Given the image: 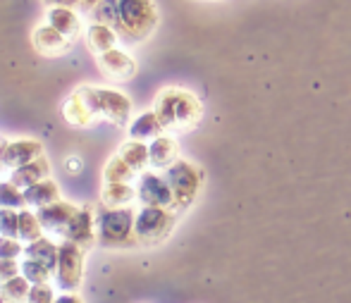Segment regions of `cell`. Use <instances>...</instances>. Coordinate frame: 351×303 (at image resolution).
I'll use <instances>...</instances> for the list:
<instances>
[{"instance_id":"6da1fadb","label":"cell","mask_w":351,"mask_h":303,"mask_svg":"<svg viewBox=\"0 0 351 303\" xmlns=\"http://www.w3.org/2000/svg\"><path fill=\"white\" fill-rule=\"evenodd\" d=\"M96 22L108 24L122 43H143L158 27V8L153 0H101L93 8Z\"/></svg>"},{"instance_id":"7a4b0ae2","label":"cell","mask_w":351,"mask_h":303,"mask_svg":"<svg viewBox=\"0 0 351 303\" xmlns=\"http://www.w3.org/2000/svg\"><path fill=\"white\" fill-rule=\"evenodd\" d=\"M156 110L158 120L162 122L165 132H186V129L196 127L204 117V103L186 88H162L156 98Z\"/></svg>"},{"instance_id":"3957f363","label":"cell","mask_w":351,"mask_h":303,"mask_svg":"<svg viewBox=\"0 0 351 303\" xmlns=\"http://www.w3.org/2000/svg\"><path fill=\"white\" fill-rule=\"evenodd\" d=\"M136 213L132 208H98L96 210V243L103 248L139 246L134 234Z\"/></svg>"},{"instance_id":"277c9868","label":"cell","mask_w":351,"mask_h":303,"mask_svg":"<svg viewBox=\"0 0 351 303\" xmlns=\"http://www.w3.org/2000/svg\"><path fill=\"white\" fill-rule=\"evenodd\" d=\"M74 96L93 112V117H106L112 124H127L132 115V101L125 93L115 88H96V86H79Z\"/></svg>"},{"instance_id":"5b68a950","label":"cell","mask_w":351,"mask_h":303,"mask_svg":"<svg viewBox=\"0 0 351 303\" xmlns=\"http://www.w3.org/2000/svg\"><path fill=\"white\" fill-rule=\"evenodd\" d=\"M165 180L170 184L172 193H175V210H186L191 203L199 198L201 189H204V182H206V175L199 165L189 160H177L175 165H170L165 172Z\"/></svg>"},{"instance_id":"8992f818","label":"cell","mask_w":351,"mask_h":303,"mask_svg":"<svg viewBox=\"0 0 351 303\" xmlns=\"http://www.w3.org/2000/svg\"><path fill=\"white\" fill-rule=\"evenodd\" d=\"M177 225V210L156 206H141L136 210L134 234L139 246H158L172 234Z\"/></svg>"},{"instance_id":"52a82bcc","label":"cell","mask_w":351,"mask_h":303,"mask_svg":"<svg viewBox=\"0 0 351 303\" xmlns=\"http://www.w3.org/2000/svg\"><path fill=\"white\" fill-rule=\"evenodd\" d=\"M56 287L62 294H77L79 284L84 280V248L72 241H60L58 251V267H56Z\"/></svg>"},{"instance_id":"ba28073f","label":"cell","mask_w":351,"mask_h":303,"mask_svg":"<svg viewBox=\"0 0 351 303\" xmlns=\"http://www.w3.org/2000/svg\"><path fill=\"white\" fill-rule=\"evenodd\" d=\"M136 201H141V206H156V208H170V210H175V193H172L165 175H158V172L146 170L139 175V182H136Z\"/></svg>"},{"instance_id":"9c48e42d","label":"cell","mask_w":351,"mask_h":303,"mask_svg":"<svg viewBox=\"0 0 351 303\" xmlns=\"http://www.w3.org/2000/svg\"><path fill=\"white\" fill-rule=\"evenodd\" d=\"M62 241H72L79 248H91L96 243V208L91 206H82L77 210V215L72 217L70 227L65 232V239Z\"/></svg>"},{"instance_id":"30bf717a","label":"cell","mask_w":351,"mask_h":303,"mask_svg":"<svg viewBox=\"0 0 351 303\" xmlns=\"http://www.w3.org/2000/svg\"><path fill=\"white\" fill-rule=\"evenodd\" d=\"M77 210L79 208L72 206V203L56 201V203H51V206L36 210V215H38V220H41L46 234L62 237V239H65V232H67V227H70L72 217L77 215Z\"/></svg>"},{"instance_id":"8fae6325","label":"cell","mask_w":351,"mask_h":303,"mask_svg":"<svg viewBox=\"0 0 351 303\" xmlns=\"http://www.w3.org/2000/svg\"><path fill=\"white\" fill-rule=\"evenodd\" d=\"M43 156V143L36 138H19V141H8L3 148V165L5 170H17L22 165L38 160Z\"/></svg>"},{"instance_id":"7c38bea8","label":"cell","mask_w":351,"mask_h":303,"mask_svg":"<svg viewBox=\"0 0 351 303\" xmlns=\"http://www.w3.org/2000/svg\"><path fill=\"white\" fill-rule=\"evenodd\" d=\"M98 67L103 69V74L112 79H132L136 74V62L130 53L112 48V51L98 56Z\"/></svg>"},{"instance_id":"4fadbf2b","label":"cell","mask_w":351,"mask_h":303,"mask_svg":"<svg viewBox=\"0 0 351 303\" xmlns=\"http://www.w3.org/2000/svg\"><path fill=\"white\" fill-rule=\"evenodd\" d=\"M148 156H151V167L156 170H167L170 165H175L180 160V146L172 136L162 134V136L153 138L148 143Z\"/></svg>"},{"instance_id":"5bb4252c","label":"cell","mask_w":351,"mask_h":303,"mask_svg":"<svg viewBox=\"0 0 351 303\" xmlns=\"http://www.w3.org/2000/svg\"><path fill=\"white\" fill-rule=\"evenodd\" d=\"M51 177V165H48L46 158H38V160L29 162V165H22L17 167V170L10 172V182L14 184L17 189H22V191H27L29 186H34V184L43 182Z\"/></svg>"},{"instance_id":"9a60e30c","label":"cell","mask_w":351,"mask_h":303,"mask_svg":"<svg viewBox=\"0 0 351 303\" xmlns=\"http://www.w3.org/2000/svg\"><path fill=\"white\" fill-rule=\"evenodd\" d=\"M46 19L53 29H58L70 41H74L82 34V17H79V12L74 8H51Z\"/></svg>"},{"instance_id":"2e32d148","label":"cell","mask_w":351,"mask_h":303,"mask_svg":"<svg viewBox=\"0 0 351 303\" xmlns=\"http://www.w3.org/2000/svg\"><path fill=\"white\" fill-rule=\"evenodd\" d=\"M34 46L43 53V56H60L72 46V41L67 36H62L58 29H53L51 24H43L34 32Z\"/></svg>"},{"instance_id":"e0dca14e","label":"cell","mask_w":351,"mask_h":303,"mask_svg":"<svg viewBox=\"0 0 351 303\" xmlns=\"http://www.w3.org/2000/svg\"><path fill=\"white\" fill-rule=\"evenodd\" d=\"M58 251H60V243L48 239V237H41V239H36L32 243H24V258L38 260L41 265H46L53 275H56V267H58Z\"/></svg>"},{"instance_id":"ac0fdd59","label":"cell","mask_w":351,"mask_h":303,"mask_svg":"<svg viewBox=\"0 0 351 303\" xmlns=\"http://www.w3.org/2000/svg\"><path fill=\"white\" fill-rule=\"evenodd\" d=\"M162 134H165V127H162V122L158 120L156 110L141 112V115L130 124V138H134V141L151 143L153 138L162 136Z\"/></svg>"},{"instance_id":"d6986e66","label":"cell","mask_w":351,"mask_h":303,"mask_svg":"<svg viewBox=\"0 0 351 303\" xmlns=\"http://www.w3.org/2000/svg\"><path fill=\"white\" fill-rule=\"evenodd\" d=\"M24 198H27V208H32V210H41V208L60 201V189H58V184L48 177V180L29 186L27 191H24Z\"/></svg>"},{"instance_id":"ffe728a7","label":"cell","mask_w":351,"mask_h":303,"mask_svg":"<svg viewBox=\"0 0 351 303\" xmlns=\"http://www.w3.org/2000/svg\"><path fill=\"white\" fill-rule=\"evenodd\" d=\"M117 156H120L122 160H125L127 165H130L132 170L136 172V175L146 172L148 165H151V156H148V143L134 141V138H130V141L122 143L120 151H117Z\"/></svg>"},{"instance_id":"44dd1931","label":"cell","mask_w":351,"mask_h":303,"mask_svg":"<svg viewBox=\"0 0 351 303\" xmlns=\"http://www.w3.org/2000/svg\"><path fill=\"white\" fill-rule=\"evenodd\" d=\"M117 34L112 32L108 24H101V22H93L91 27L86 29V43L88 48H91L93 53H98V56H103V53L112 51V48H117Z\"/></svg>"},{"instance_id":"7402d4cb","label":"cell","mask_w":351,"mask_h":303,"mask_svg":"<svg viewBox=\"0 0 351 303\" xmlns=\"http://www.w3.org/2000/svg\"><path fill=\"white\" fill-rule=\"evenodd\" d=\"M134 201H136V186H132V184H106L103 186V206L132 208Z\"/></svg>"},{"instance_id":"603a6c76","label":"cell","mask_w":351,"mask_h":303,"mask_svg":"<svg viewBox=\"0 0 351 303\" xmlns=\"http://www.w3.org/2000/svg\"><path fill=\"white\" fill-rule=\"evenodd\" d=\"M41 237H46V232H43V225L38 220L36 210H32V208L19 210V241L32 243L41 239Z\"/></svg>"},{"instance_id":"cb8c5ba5","label":"cell","mask_w":351,"mask_h":303,"mask_svg":"<svg viewBox=\"0 0 351 303\" xmlns=\"http://www.w3.org/2000/svg\"><path fill=\"white\" fill-rule=\"evenodd\" d=\"M29 291H32V282L17 275L14 280L0 284V303H27Z\"/></svg>"},{"instance_id":"d4e9b609","label":"cell","mask_w":351,"mask_h":303,"mask_svg":"<svg viewBox=\"0 0 351 303\" xmlns=\"http://www.w3.org/2000/svg\"><path fill=\"white\" fill-rule=\"evenodd\" d=\"M103 177H106V184H132L139 175H136V172L132 170V167L127 165L120 156H115L106 165V175Z\"/></svg>"},{"instance_id":"484cf974","label":"cell","mask_w":351,"mask_h":303,"mask_svg":"<svg viewBox=\"0 0 351 303\" xmlns=\"http://www.w3.org/2000/svg\"><path fill=\"white\" fill-rule=\"evenodd\" d=\"M0 208H10V210H24L27 208L24 191L14 186L10 180L0 182Z\"/></svg>"},{"instance_id":"4316f807","label":"cell","mask_w":351,"mask_h":303,"mask_svg":"<svg viewBox=\"0 0 351 303\" xmlns=\"http://www.w3.org/2000/svg\"><path fill=\"white\" fill-rule=\"evenodd\" d=\"M62 112H65V120L74 124V127H86V124H91L93 120V112L88 110L77 96H72L70 101L65 103V110Z\"/></svg>"},{"instance_id":"83f0119b","label":"cell","mask_w":351,"mask_h":303,"mask_svg":"<svg viewBox=\"0 0 351 303\" xmlns=\"http://www.w3.org/2000/svg\"><path fill=\"white\" fill-rule=\"evenodd\" d=\"M22 277H27L32 284H51L53 272L48 270L46 265H41L38 260L24 258V260H22Z\"/></svg>"},{"instance_id":"f1b7e54d","label":"cell","mask_w":351,"mask_h":303,"mask_svg":"<svg viewBox=\"0 0 351 303\" xmlns=\"http://www.w3.org/2000/svg\"><path fill=\"white\" fill-rule=\"evenodd\" d=\"M0 237L19 239V210L0 208Z\"/></svg>"},{"instance_id":"f546056e","label":"cell","mask_w":351,"mask_h":303,"mask_svg":"<svg viewBox=\"0 0 351 303\" xmlns=\"http://www.w3.org/2000/svg\"><path fill=\"white\" fill-rule=\"evenodd\" d=\"M19 256H24V243L19 239L0 237V258L3 260H17Z\"/></svg>"},{"instance_id":"4dcf8cb0","label":"cell","mask_w":351,"mask_h":303,"mask_svg":"<svg viewBox=\"0 0 351 303\" xmlns=\"http://www.w3.org/2000/svg\"><path fill=\"white\" fill-rule=\"evenodd\" d=\"M56 291L51 284H32L27 303H56Z\"/></svg>"},{"instance_id":"1f68e13d","label":"cell","mask_w":351,"mask_h":303,"mask_svg":"<svg viewBox=\"0 0 351 303\" xmlns=\"http://www.w3.org/2000/svg\"><path fill=\"white\" fill-rule=\"evenodd\" d=\"M17 275H22V263L17 260H3L0 258V284L14 280Z\"/></svg>"},{"instance_id":"d6a6232c","label":"cell","mask_w":351,"mask_h":303,"mask_svg":"<svg viewBox=\"0 0 351 303\" xmlns=\"http://www.w3.org/2000/svg\"><path fill=\"white\" fill-rule=\"evenodd\" d=\"M51 8H79V0H46Z\"/></svg>"},{"instance_id":"836d02e7","label":"cell","mask_w":351,"mask_h":303,"mask_svg":"<svg viewBox=\"0 0 351 303\" xmlns=\"http://www.w3.org/2000/svg\"><path fill=\"white\" fill-rule=\"evenodd\" d=\"M56 303H84L77 294H60L56 299Z\"/></svg>"},{"instance_id":"e575fe53","label":"cell","mask_w":351,"mask_h":303,"mask_svg":"<svg viewBox=\"0 0 351 303\" xmlns=\"http://www.w3.org/2000/svg\"><path fill=\"white\" fill-rule=\"evenodd\" d=\"M98 3H101V0H79V8H82V10H91V8H96Z\"/></svg>"}]
</instances>
